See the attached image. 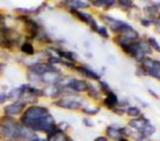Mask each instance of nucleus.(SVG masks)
Returning <instances> with one entry per match:
<instances>
[{
    "label": "nucleus",
    "mask_w": 160,
    "mask_h": 141,
    "mask_svg": "<svg viewBox=\"0 0 160 141\" xmlns=\"http://www.w3.org/2000/svg\"><path fill=\"white\" fill-rule=\"evenodd\" d=\"M135 140H137V141H151L150 139L148 138V137H144V135L140 134V133H139V135H137V137H135Z\"/></svg>",
    "instance_id": "a878e982"
},
{
    "label": "nucleus",
    "mask_w": 160,
    "mask_h": 141,
    "mask_svg": "<svg viewBox=\"0 0 160 141\" xmlns=\"http://www.w3.org/2000/svg\"><path fill=\"white\" fill-rule=\"evenodd\" d=\"M118 102H120V101H118V97H117L116 94H115V93H113V92H111L105 96L103 103L108 109H113V108H115L117 105H118Z\"/></svg>",
    "instance_id": "f8f14e48"
},
{
    "label": "nucleus",
    "mask_w": 160,
    "mask_h": 141,
    "mask_svg": "<svg viewBox=\"0 0 160 141\" xmlns=\"http://www.w3.org/2000/svg\"><path fill=\"white\" fill-rule=\"evenodd\" d=\"M54 105L64 109H81L82 108V101L78 99L77 97H60L55 101Z\"/></svg>",
    "instance_id": "39448f33"
},
{
    "label": "nucleus",
    "mask_w": 160,
    "mask_h": 141,
    "mask_svg": "<svg viewBox=\"0 0 160 141\" xmlns=\"http://www.w3.org/2000/svg\"><path fill=\"white\" fill-rule=\"evenodd\" d=\"M116 1H111V0H108V1H106L105 6H104V9L105 10H107V9H111V7H113L114 5H116Z\"/></svg>",
    "instance_id": "393cba45"
},
{
    "label": "nucleus",
    "mask_w": 160,
    "mask_h": 141,
    "mask_svg": "<svg viewBox=\"0 0 160 141\" xmlns=\"http://www.w3.org/2000/svg\"><path fill=\"white\" fill-rule=\"evenodd\" d=\"M154 31L160 34V20H157V22L154 23Z\"/></svg>",
    "instance_id": "cd10ccee"
},
{
    "label": "nucleus",
    "mask_w": 160,
    "mask_h": 141,
    "mask_svg": "<svg viewBox=\"0 0 160 141\" xmlns=\"http://www.w3.org/2000/svg\"><path fill=\"white\" fill-rule=\"evenodd\" d=\"M20 123L23 127L33 130L34 132L41 131L50 133L57 127L54 118L50 114L48 107L40 105H32L27 107L20 116Z\"/></svg>",
    "instance_id": "f257e3e1"
},
{
    "label": "nucleus",
    "mask_w": 160,
    "mask_h": 141,
    "mask_svg": "<svg viewBox=\"0 0 160 141\" xmlns=\"http://www.w3.org/2000/svg\"><path fill=\"white\" fill-rule=\"evenodd\" d=\"M87 94L90 98L92 99H100V90L98 89L97 87L94 86L92 83H88V89H87Z\"/></svg>",
    "instance_id": "4468645a"
},
{
    "label": "nucleus",
    "mask_w": 160,
    "mask_h": 141,
    "mask_svg": "<svg viewBox=\"0 0 160 141\" xmlns=\"http://www.w3.org/2000/svg\"><path fill=\"white\" fill-rule=\"evenodd\" d=\"M125 113L131 118H138L141 116V109L138 106H129L126 108Z\"/></svg>",
    "instance_id": "dca6fc26"
},
{
    "label": "nucleus",
    "mask_w": 160,
    "mask_h": 141,
    "mask_svg": "<svg viewBox=\"0 0 160 141\" xmlns=\"http://www.w3.org/2000/svg\"><path fill=\"white\" fill-rule=\"evenodd\" d=\"M148 43H149V45H150V48H151L152 50H154V51H157V52H159L160 53V45H159V43L157 42V40L154 38H148Z\"/></svg>",
    "instance_id": "412c9836"
},
{
    "label": "nucleus",
    "mask_w": 160,
    "mask_h": 141,
    "mask_svg": "<svg viewBox=\"0 0 160 141\" xmlns=\"http://www.w3.org/2000/svg\"><path fill=\"white\" fill-rule=\"evenodd\" d=\"M17 18L25 24V27L27 29L28 35H31V38H37L40 34V25L35 22V19H33L29 16H25V15H20Z\"/></svg>",
    "instance_id": "423d86ee"
},
{
    "label": "nucleus",
    "mask_w": 160,
    "mask_h": 141,
    "mask_svg": "<svg viewBox=\"0 0 160 141\" xmlns=\"http://www.w3.org/2000/svg\"><path fill=\"white\" fill-rule=\"evenodd\" d=\"M106 137L107 139H112V140H118L123 137V132H122V128L114 127V125H109L106 128Z\"/></svg>",
    "instance_id": "9b49d317"
},
{
    "label": "nucleus",
    "mask_w": 160,
    "mask_h": 141,
    "mask_svg": "<svg viewBox=\"0 0 160 141\" xmlns=\"http://www.w3.org/2000/svg\"><path fill=\"white\" fill-rule=\"evenodd\" d=\"M117 141H130V140H129V139H128V138H125V137H122V138L118 139V140H117Z\"/></svg>",
    "instance_id": "473e14b6"
},
{
    "label": "nucleus",
    "mask_w": 160,
    "mask_h": 141,
    "mask_svg": "<svg viewBox=\"0 0 160 141\" xmlns=\"http://www.w3.org/2000/svg\"><path fill=\"white\" fill-rule=\"evenodd\" d=\"M139 66L144 76H150L160 80V61L146 57L139 62Z\"/></svg>",
    "instance_id": "7ed1b4c3"
},
{
    "label": "nucleus",
    "mask_w": 160,
    "mask_h": 141,
    "mask_svg": "<svg viewBox=\"0 0 160 141\" xmlns=\"http://www.w3.org/2000/svg\"><path fill=\"white\" fill-rule=\"evenodd\" d=\"M82 122H83V124H85V125H86V127H90V128H92L94 127V124H92V122L90 121V120H88V118H85L82 120Z\"/></svg>",
    "instance_id": "bb28decb"
},
{
    "label": "nucleus",
    "mask_w": 160,
    "mask_h": 141,
    "mask_svg": "<svg viewBox=\"0 0 160 141\" xmlns=\"http://www.w3.org/2000/svg\"><path fill=\"white\" fill-rule=\"evenodd\" d=\"M129 127L131 129H134L140 134L148 137V138L154 134V132H156V127L144 115H141L138 118H131L129 121Z\"/></svg>",
    "instance_id": "f03ea898"
},
{
    "label": "nucleus",
    "mask_w": 160,
    "mask_h": 141,
    "mask_svg": "<svg viewBox=\"0 0 160 141\" xmlns=\"http://www.w3.org/2000/svg\"><path fill=\"white\" fill-rule=\"evenodd\" d=\"M7 101H8V94H6V93H3V92H0V104L6 103Z\"/></svg>",
    "instance_id": "5701e85b"
},
{
    "label": "nucleus",
    "mask_w": 160,
    "mask_h": 141,
    "mask_svg": "<svg viewBox=\"0 0 160 141\" xmlns=\"http://www.w3.org/2000/svg\"><path fill=\"white\" fill-rule=\"evenodd\" d=\"M74 69L77 70V72L81 73L83 77L88 78L90 80H96V81L100 80V75L98 72L95 71V70H92V68H88L86 66H79V67H76Z\"/></svg>",
    "instance_id": "1a4fd4ad"
},
{
    "label": "nucleus",
    "mask_w": 160,
    "mask_h": 141,
    "mask_svg": "<svg viewBox=\"0 0 160 141\" xmlns=\"http://www.w3.org/2000/svg\"><path fill=\"white\" fill-rule=\"evenodd\" d=\"M157 19H158V20H160V13L158 14V18H157Z\"/></svg>",
    "instance_id": "72a5a7b5"
},
{
    "label": "nucleus",
    "mask_w": 160,
    "mask_h": 141,
    "mask_svg": "<svg viewBox=\"0 0 160 141\" xmlns=\"http://www.w3.org/2000/svg\"><path fill=\"white\" fill-rule=\"evenodd\" d=\"M94 141H108L107 137H97Z\"/></svg>",
    "instance_id": "c756f323"
},
{
    "label": "nucleus",
    "mask_w": 160,
    "mask_h": 141,
    "mask_svg": "<svg viewBox=\"0 0 160 141\" xmlns=\"http://www.w3.org/2000/svg\"><path fill=\"white\" fill-rule=\"evenodd\" d=\"M31 141H48V140H46V139H42V138H40V137H37L36 135V137H35L34 139H32Z\"/></svg>",
    "instance_id": "7c9ffc66"
},
{
    "label": "nucleus",
    "mask_w": 160,
    "mask_h": 141,
    "mask_svg": "<svg viewBox=\"0 0 160 141\" xmlns=\"http://www.w3.org/2000/svg\"><path fill=\"white\" fill-rule=\"evenodd\" d=\"M98 85H99V90H100V92L105 93L106 95H107L108 93L112 92V90H111V86H109L108 83H107V81H104V80H102V79H100V80L98 81Z\"/></svg>",
    "instance_id": "aec40b11"
},
{
    "label": "nucleus",
    "mask_w": 160,
    "mask_h": 141,
    "mask_svg": "<svg viewBox=\"0 0 160 141\" xmlns=\"http://www.w3.org/2000/svg\"><path fill=\"white\" fill-rule=\"evenodd\" d=\"M52 141H71V139L69 138L66 133H62V134H59L58 137H55Z\"/></svg>",
    "instance_id": "4be33fe9"
},
{
    "label": "nucleus",
    "mask_w": 160,
    "mask_h": 141,
    "mask_svg": "<svg viewBox=\"0 0 160 141\" xmlns=\"http://www.w3.org/2000/svg\"><path fill=\"white\" fill-rule=\"evenodd\" d=\"M149 94H150V95H153L156 98H159V96H158L157 94H156V93H154L153 90H151V89H149Z\"/></svg>",
    "instance_id": "2f4dec72"
},
{
    "label": "nucleus",
    "mask_w": 160,
    "mask_h": 141,
    "mask_svg": "<svg viewBox=\"0 0 160 141\" xmlns=\"http://www.w3.org/2000/svg\"><path fill=\"white\" fill-rule=\"evenodd\" d=\"M52 50L57 53V55L59 57V58L63 59V60H66V61H69V62H72V63H76V62H77L78 57L74 52L66 51V50L59 49V48H53Z\"/></svg>",
    "instance_id": "9d476101"
},
{
    "label": "nucleus",
    "mask_w": 160,
    "mask_h": 141,
    "mask_svg": "<svg viewBox=\"0 0 160 141\" xmlns=\"http://www.w3.org/2000/svg\"><path fill=\"white\" fill-rule=\"evenodd\" d=\"M5 23H6V17L0 13V25H1V27L5 26Z\"/></svg>",
    "instance_id": "c85d7f7f"
},
{
    "label": "nucleus",
    "mask_w": 160,
    "mask_h": 141,
    "mask_svg": "<svg viewBox=\"0 0 160 141\" xmlns=\"http://www.w3.org/2000/svg\"><path fill=\"white\" fill-rule=\"evenodd\" d=\"M117 5L120 6V8L122 10H125V12H129V10L133 9V3L132 1H124V0H122V1H117Z\"/></svg>",
    "instance_id": "a211bd4d"
},
{
    "label": "nucleus",
    "mask_w": 160,
    "mask_h": 141,
    "mask_svg": "<svg viewBox=\"0 0 160 141\" xmlns=\"http://www.w3.org/2000/svg\"><path fill=\"white\" fill-rule=\"evenodd\" d=\"M96 33H98V35H100L102 38H109V33H108V29L106 27L105 25H98V28L96 31Z\"/></svg>",
    "instance_id": "6ab92c4d"
},
{
    "label": "nucleus",
    "mask_w": 160,
    "mask_h": 141,
    "mask_svg": "<svg viewBox=\"0 0 160 141\" xmlns=\"http://www.w3.org/2000/svg\"><path fill=\"white\" fill-rule=\"evenodd\" d=\"M28 71L33 72L40 77L46 75V73H61L59 68H57L53 64L48 63V62H36V63L29 64Z\"/></svg>",
    "instance_id": "20e7f679"
},
{
    "label": "nucleus",
    "mask_w": 160,
    "mask_h": 141,
    "mask_svg": "<svg viewBox=\"0 0 160 141\" xmlns=\"http://www.w3.org/2000/svg\"><path fill=\"white\" fill-rule=\"evenodd\" d=\"M64 5H67V8L69 9H73V10H79V9L82 8H88L90 6V3L89 1H80V0H73V1H66Z\"/></svg>",
    "instance_id": "ddd939ff"
},
{
    "label": "nucleus",
    "mask_w": 160,
    "mask_h": 141,
    "mask_svg": "<svg viewBox=\"0 0 160 141\" xmlns=\"http://www.w3.org/2000/svg\"><path fill=\"white\" fill-rule=\"evenodd\" d=\"M26 104H24L23 102L17 101V102H12V104H8L3 107V113L5 115L7 116H14V115H19V114H23V112L25 111Z\"/></svg>",
    "instance_id": "6e6552de"
},
{
    "label": "nucleus",
    "mask_w": 160,
    "mask_h": 141,
    "mask_svg": "<svg viewBox=\"0 0 160 141\" xmlns=\"http://www.w3.org/2000/svg\"><path fill=\"white\" fill-rule=\"evenodd\" d=\"M64 88H68L72 93H86L88 89V83L86 80H82V79L72 78V79H69Z\"/></svg>",
    "instance_id": "0eeeda50"
},
{
    "label": "nucleus",
    "mask_w": 160,
    "mask_h": 141,
    "mask_svg": "<svg viewBox=\"0 0 160 141\" xmlns=\"http://www.w3.org/2000/svg\"><path fill=\"white\" fill-rule=\"evenodd\" d=\"M99 111H100L99 106H95V107L87 106V107H82V108H81V112L85 113V114H86V115H88V116L96 115L97 113H99Z\"/></svg>",
    "instance_id": "f3484780"
},
{
    "label": "nucleus",
    "mask_w": 160,
    "mask_h": 141,
    "mask_svg": "<svg viewBox=\"0 0 160 141\" xmlns=\"http://www.w3.org/2000/svg\"><path fill=\"white\" fill-rule=\"evenodd\" d=\"M20 51L22 53H24L25 55H34L35 54V49L34 45L31 43V42H24L22 45H20Z\"/></svg>",
    "instance_id": "2eb2a0df"
},
{
    "label": "nucleus",
    "mask_w": 160,
    "mask_h": 141,
    "mask_svg": "<svg viewBox=\"0 0 160 141\" xmlns=\"http://www.w3.org/2000/svg\"><path fill=\"white\" fill-rule=\"evenodd\" d=\"M105 3H106V1H102V0H99V1H92L90 3V5H94L95 7H103L104 8V6H105Z\"/></svg>",
    "instance_id": "b1692460"
}]
</instances>
